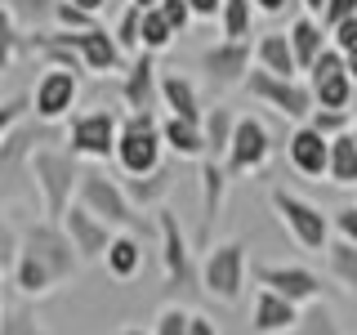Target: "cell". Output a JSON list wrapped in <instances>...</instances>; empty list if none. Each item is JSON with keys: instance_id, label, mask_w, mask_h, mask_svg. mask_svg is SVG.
Wrapping results in <instances>:
<instances>
[{"instance_id": "8fae6325", "label": "cell", "mask_w": 357, "mask_h": 335, "mask_svg": "<svg viewBox=\"0 0 357 335\" xmlns=\"http://www.w3.org/2000/svg\"><path fill=\"white\" fill-rule=\"evenodd\" d=\"M250 59H255L250 40H215V45H206V50L197 54V67L215 89H232V85H245Z\"/></svg>"}, {"instance_id": "3957f363", "label": "cell", "mask_w": 357, "mask_h": 335, "mask_svg": "<svg viewBox=\"0 0 357 335\" xmlns=\"http://www.w3.org/2000/svg\"><path fill=\"white\" fill-rule=\"evenodd\" d=\"M81 156L72 148H36L31 152V165H27V179L40 197V210L45 219L63 223V215L72 210L76 193H81Z\"/></svg>"}, {"instance_id": "7a4b0ae2", "label": "cell", "mask_w": 357, "mask_h": 335, "mask_svg": "<svg viewBox=\"0 0 357 335\" xmlns=\"http://www.w3.org/2000/svg\"><path fill=\"white\" fill-rule=\"evenodd\" d=\"M27 50H67L89 76H121L130 67V54L112 36V27H89V31H67V27H45L27 36Z\"/></svg>"}, {"instance_id": "9f6ffc18", "label": "cell", "mask_w": 357, "mask_h": 335, "mask_svg": "<svg viewBox=\"0 0 357 335\" xmlns=\"http://www.w3.org/2000/svg\"><path fill=\"white\" fill-rule=\"evenodd\" d=\"M0 318H5V308H0Z\"/></svg>"}, {"instance_id": "52a82bcc", "label": "cell", "mask_w": 357, "mask_h": 335, "mask_svg": "<svg viewBox=\"0 0 357 335\" xmlns=\"http://www.w3.org/2000/svg\"><path fill=\"white\" fill-rule=\"evenodd\" d=\"M245 277H250V264H245L241 241H215L201 260V290L219 304H241Z\"/></svg>"}, {"instance_id": "5b68a950", "label": "cell", "mask_w": 357, "mask_h": 335, "mask_svg": "<svg viewBox=\"0 0 357 335\" xmlns=\"http://www.w3.org/2000/svg\"><path fill=\"white\" fill-rule=\"evenodd\" d=\"M268 201H273V215L282 219V228L295 237V246H304L308 255H326V246L335 241L331 215H321L312 201H304L299 193H286V188H273Z\"/></svg>"}, {"instance_id": "b9f144b4", "label": "cell", "mask_w": 357, "mask_h": 335, "mask_svg": "<svg viewBox=\"0 0 357 335\" xmlns=\"http://www.w3.org/2000/svg\"><path fill=\"white\" fill-rule=\"evenodd\" d=\"M156 9L165 14V22H170V27L178 31V36H183V31H188V27L197 22V18H192V5H188V0H161Z\"/></svg>"}, {"instance_id": "30bf717a", "label": "cell", "mask_w": 357, "mask_h": 335, "mask_svg": "<svg viewBox=\"0 0 357 335\" xmlns=\"http://www.w3.org/2000/svg\"><path fill=\"white\" fill-rule=\"evenodd\" d=\"M76 98H81V72H72V67H45L36 76V89H31V117L40 126L72 121Z\"/></svg>"}, {"instance_id": "d590c367", "label": "cell", "mask_w": 357, "mask_h": 335, "mask_svg": "<svg viewBox=\"0 0 357 335\" xmlns=\"http://www.w3.org/2000/svg\"><path fill=\"white\" fill-rule=\"evenodd\" d=\"M353 107H312V117H308V126L317 130V134H326V139H340V134H349L353 130Z\"/></svg>"}, {"instance_id": "f546056e", "label": "cell", "mask_w": 357, "mask_h": 335, "mask_svg": "<svg viewBox=\"0 0 357 335\" xmlns=\"http://www.w3.org/2000/svg\"><path fill=\"white\" fill-rule=\"evenodd\" d=\"M126 193L139 210H161V197L170 193V170H156V174H143V179H126Z\"/></svg>"}, {"instance_id": "8992f818", "label": "cell", "mask_w": 357, "mask_h": 335, "mask_svg": "<svg viewBox=\"0 0 357 335\" xmlns=\"http://www.w3.org/2000/svg\"><path fill=\"white\" fill-rule=\"evenodd\" d=\"M241 89L255 98V103L273 107L277 117L295 121V126H304V121L312 117V107H317L308 81H299V76H277V72H264V67H255V72L245 76Z\"/></svg>"}, {"instance_id": "484cf974", "label": "cell", "mask_w": 357, "mask_h": 335, "mask_svg": "<svg viewBox=\"0 0 357 335\" xmlns=\"http://www.w3.org/2000/svg\"><path fill=\"white\" fill-rule=\"evenodd\" d=\"M326 273L340 282L344 295H353L357 299V246L353 241H344V237H335L326 246Z\"/></svg>"}, {"instance_id": "603a6c76", "label": "cell", "mask_w": 357, "mask_h": 335, "mask_svg": "<svg viewBox=\"0 0 357 335\" xmlns=\"http://www.w3.org/2000/svg\"><path fill=\"white\" fill-rule=\"evenodd\" d=\"M161 134H165V152H174L178 161H206V156H210L206 130H201L197 121L165 117V121H161Z\"/></svg>"}, {"instance_id": "ee69618b", "label": "cell", "mask_w": 357, "mask_h": 335, "mask_svg": "<svg viewBox=\"0 0 357 335\" xmlns=\"http://www.w3.org/2000/svg\"><path fill=\"white\" fill-rule=\"evenodd\" d=\"M331 223H335V237H344V241L357 246V206H340L331 215Z\"/></svg>"}, {"instance_id": "7dc6e473", "label": "cell", "mask_w": 357, "mask_h": 335, "mask_svg": "<svg viewBox=\"0 0 357 335\" xmlns=\"http://www.w3.org/2000/svg\"><path fill=\"white\" fill-rule=\"evenodd\" d=\"M255 9H259L264 18H282L286 9H290V0H255Z\"/></svg>"}, {"instance_id": "836d02e7", "label": "cell", "mask_w": 357, "mask_h": 335, "mask_svg": "<svg viewBox=\"0 0 357 335\" xmlns=\"http://www.w3.org/2000/svg\"><path fill=\"white\" fill-rule=\"evenodd\" d=\"M290 335H344V331H340V322H335V308L326 299H317V304H308L299 313V327Z\"/></svg>"}, {"instance_id": "4dcf8cb0", "label": "cell", "mask_w": 357, "mask_h": 335, "mask_svg": "<svg viewBox=\"0 0 357 335\" xmlns=\"http://www.w3.org/2000/svg\"><path fill=\"white\" fill-rule=\"evenodd\" d=\"M174 40H178V31L165 22L161 9H143V31H139V45H143V50H148V54H165Z\"/></svg>"}, {"instance_id": "8d00e7d4", "label": "cell", "mask_w": 357, "mask_h": 335, "mask_svg": "<svg viewBox=\"0 0 357 335\" xmlns=\"http://www.w3.org/2000/svg\"><path fill=\"white\" fill-rule=\"evenodd\" d=\"M188 331H192V308L183 304H165L152 322V335H188Z\"/></svg>"}, {"instance_id": "ac0fdd59", "label": "cell", "mask_w": 357, "mask_h": 335, "mask_svg": "<svg viewBox=\"0 0 357 335\" xmlns=\"http://www.w3.org/2000/svg\"><path fill=\"white\" fill-rule=\"evenodd\" d=\"M286 161H290V170L304 174V179H326V170H331V139L317 134L304 121V126H295L290 139H286Z\"/></svg>"}, {"instance_id": "5bb4252c", "label": "cell", "mask_w": 357, "mask_h": 335, "mask_svg": "<svg viewBox=\"0 0 357 335\" xmlns=\"http://www.w3.org/2000/svg\"><path fill=\"white\" fill-rule=\"evenodd\" d=\"M255 286H268L277 295H286L290 304L308 308L321 299V277L304 264H255Z\"/></svg>"}, {"instance_id": "d4e9b609", "label": "cell", "mask_w": 357, "mask_h": 335, "mask_svg": "<svg viewBox=\"0 0 357 335\" xmlns=\"http://www.w3.org/2000/svg\"><path fill=\"white\" fill-rule=\"evenodd\" d=\"M103 264H107V273L116 277V282L139 277V268H143V241L134 237V232H116L112 246H107V255H103Z\"/></svg>"}, {"instance_id": "c3c4849f", "label": "cell", "mask_w": 357, "mask_h": 335, "mask_svg": "<svg viewBox=\"0 0 357 335\" xmlns=\"http://www.w3.org/2000/svg\"><path fill=\"white\" fill-rule=\"evenodd\" d=\"M188 335H219V327L206 318V313H192V331H188Z\"/></svg>"}, {"instance_id": "f1b7e54d", "label": "cell", "mask_w": 357, "mask_h": 335, "mask_svg": "<svg viewBox=\"0 0 357 335\" xmlns=\"http://www.w3.org/2000/svg\"><path fill=\"white\" fill-rule=\"evenodd\" d=\"M255 0H223V14H219V31L223 40H250L255 31Z\"/></svg>"}, {"instance_id": "7c38bea8", "label": "cell", "mask_w": 357, "mask_h": 335, "mask_svg": "<svg viewBox=\"0 0 357 335\" xmlns=\"http://www.w3.org/2000/svg\"><path fill=\"white\" fill-rule=\"evenodd\" d=\"M273 161V134L259 117H237V134H232V148L223 156L228 174H259Z\"/></svg>"}, {"instance_id": "44dd1931", "label": "cell", "mask_w": 357, "mask_h": 335, "mask_svg": "<svg viewBox=\"0 0 357 335\" xmlns=\"http://www.w3.org/2000/svg\"><path fill=\"white\" fill-rule=\"evenodd\" d=\"M161 107H165V117H183V121H197V126L206 121L201 94L183 72H161Z\"/></svg>"}, {"instance_id": "816d5d0a", "label": "cell", "mask_w": 357, "mask_h": 335, "mask_svg": "<svg viewBox=\"0 0 357 335\" xmlns=\"http://www.w3.org/2000/svg\"><path fill=\"white\" fill-rule=\"evenodd\" d=\"M344 59H349V76H353V85H357V50H349Z\"/></svg>"}, {"instance_id": "d6986e66", "label": "cell", "mask_w": 357, "mask_h": 335, "mask_svg": "<svg viewBox=\"0 0 357 335\" xmlns=\"http://www.w3.org/2000/svg\"><path fill=\"white\" fill-rule=\"evenodd\" d=\"M299 304H290L286 295L268 286H255V304H250V331L255 335H290L299 327Z\"/></svg>"}, {"instance_id": "7bdbcfd3", "label": "cell", "mask_w": 357, "mask_h": 335, "mask_svg": "<svg viewBox=\"0 0 357 335\" xmlns=\"http://www.w3.org/2000/svg\"><path fill=\"white\" fill-rule=\"evenodd\" d=\"M349 18H357V0H331V5L321 9V27H326V31H335L340 22H349Z\"/></svg>"}, {"instance_id": "74e56055", "label": "cell", "mask_w": 357, "mask_h": 335, "mask_svg": "<svg viewBox=\"0 0 357 335\" xmlns=\"http://www.w3.org/2000/svg\"><path fill=\"white\" fill-rule=\"evenodd\" d=\"M54 27H67V31H89V27H103V18H98V14H89V9H81V5H72V0H59Z\"/></svg>"}, {"instance_id": "f6af8a7d", "label": "cell", "mask_w": 357, "mask_h": 335, "mask_svg": "<svg viewBox=\"0 0 357 335\" xmlns=\"http://www.w3.org/2000/svg\"><path fill=\"white\" fill-rule=\"evenodd\" d=\"M331 45H335V50H344V54H349V50H357V18L340 22V27L331 31Z\"/></svg>"}, {"instance_id": "9a60e30c", "label": "cell", "mask_w": 357, "mask_h": 335, "mask_svg": "<svg viewBox=\"0 0 357 335\" xmlns=\"http://www.w3.org/2000/svg\"><path fill=\"white\" fill-rule=\"evenodd\" d=\"M156 237H161V264H165V282L170 286H188L192 282V246L188 232L178 228L174 210H156Z\"/></svg>"}, {"instance_id": "2e32d148", "label": "cell", "mask_w": 357, "mask_h": 335, "mask_svg": "<svg viewBox=\"0 0 357 335\" xmlns=\"http://www.w3.org/2000/svg\"><path fill=\"white\" fill-rule=\"evenodd\" d=\"M63 228H67V237H72V246L81 251L85 264L103 260L107 246H112V237H116V228H112L107 219H98L94 210H85L81 201H72V210L63 215Z\"/></svg>"}, {"instance_id": "f5cc1de1", "label": "cell", "mask_w": 357, "mask_h": 335, "mask_svg": "<svg viewBox=\"0 0 357 335\" xmlns=\"http://www.w3.org/2000/svg\"><path fill=\"white\" fill-rule=\"evenodd\" d=\"M134 5H139V9H156V5H161V0H134Z\"/></svg>"}, {"instance_id": "cb8c5ba5", "label": "cell", "mask_w": 357, "mask_h": 335, "mask_svg": "<svg viewBox=\"0 0 357 335\" xmlns=\"http://www.w3.org/2000/svg\"><path fill=\"white\" fill-rule=\"evenodd\" d=\"M286 31H290V45H295V59H299V67H304V76H308V67L331 50V31L321 27V18H312V14H299Z\"/></svg>"}, {"instance_id": "9c48e42d", "label": "cell", "mask_w": 357, "mask_h": 335, "mask_svg": "<svg viewBox=\"0 0 357 335\" xmlns=\"http://www.w3.org/2000/svg\"><path fill=\"white\" fill-rule=\"evenodd\" d=\"M121 139V117L112 107H89L67 121V148L81 161H112Z\"/></svg>"}, {"instance_id": "e575fe53", "label": "cell", "mask_w": 357, "mask_h": 335, "mask_svg": "<svg viewBox=\"0 0 357 335\" xmlns=\"http://www.w3.org/2000/svg\"><path fill=\"white\" fill-rule=\"evenodd\" d=\"M139 31H143V9L130 0V5H121V18H116V27H112V36L121 40V50H126L130 59H134V54H143Z\"/></svg>"}, {"instance_id": "d6a6232c", "label": "cell", "mask_w": 357, "mask_h": 335, "mask_svg": "<svg viewBox=\"0 0 357 335\" xmlns=\"http://www.w3.org/2000/svg\"><path fill=\"white\" fill-rule=\"evenodd\" d=\"M22 50H27V36H22L18 18L9 14V5L0 0V72H9V63H14Z\"/></svg>"}, {"instance_id": "1f68e13d", "label": "cell", "mask_w": 357, "mask_h": 335, "mask_svg": "<svg viewBox=\"0 0 357 335\" xmlns=\"http://www.w3.org/2000/svg\"><path fill=\"white\" fill-rule=\"evenodd\" d=\"M5 5L18 18V27H27V31H45L54 22V14H59V0H5Z\"/></svg>"}, {"instance_id": "ba28073f", "label": "cell", "mask_w": 357, "mask_h": 335, "mask_svg": "<svg viewBox=\"0 0 357 335\" xmlns=\"http://www.w3.org/2000/svg\"><path fill=\"white\" fill-rule=\"evenodd\" d=\"M76 201H81L85 210H94L98 219H107L116 232H134L143 223L139 206H134L130 193H126V179H107L103 170H85L81 174V193H76Z\"/></svg>"}, {"instance_id": "ffe728a7", "label": "cell", "mask_w": 357, "mask_h": 335, "mask_svg": "<svg viewBox=\"0 0 357 335\" xmlns=\"http://www.w3.org/2000/svg\"><path fill=\"white\" fill-rule=\"evenodd\" d=\"M201 170V232H197V241L210 251V232H215V223L223 215V193H228V165L219 161V156H206V161H197Z\"/></svg>"}, {"instance_id": "7402d4cb", "label": "cell", "mask_w": 357, "mask_h": 335, "mask_svg": "<svg viewBox=\"0 0 357 335\" xmlns=\"http://www.w3.org/2000/svg\"><path fill=\"white\" fill-rule=\"evenodd\" d=\"M255 67L277 76H304V67L295 59V45H290V31H264L255 40Z\"/></svg>"}, {"instance_id": "11a10c76", "label": "cell", "mask_w": 357, "mask_h": 335, "mask_svg": "<svg viewBox=\"0 0 357 335\" xmlns=\"http://www.w3.org/2000/svg\"><path fill=\"white\" fill-rule=\"evenodd\" d=\"M353 139H357V121H353Z\"/></svg>"}, {"instance_id": "6da1fadb", "label": "cell", "mask_w": 357, "mask_h": 335, "mask_svg": "<svg viewBox=\"0 0 357 335\" xmlns=\"http://www.w3.org/2000/svg\"><path fill=\"white\" fill-rule=\"evenodd\" d=\"M81 251L72 246L63 223L54 219H36L27 232H22V251L14 260V286L22 295H50L54 286H63L67 277H76L81 268Z\"/></svg>"}, {"instance_id": "4fadbf2b", "label": "cell", "mask_w": 357, "mask_h": 335, "mask_svg": "<svg viewBox=\"0 0 357 335\" xmlns=\"http://www.w3.org/2000/svg\"><path fill=\"white\" fill-rule=\"evenodd\" d=\"M308 85H312V98H317V107H353V76H349V59H344V50H331L321 54L317 63L308 67Z\"/></svg>"}, {"instance_id": "83f0119b", "label": "cell", "mask_w": 357, "mask_h": 335, "mask_svg": "<svg viewBox=\"0 0 357 335\" xmlns=\"http://www.w3.org/2000/svg\"><path fill=\"white\" fill-rule=\"evenodd\" d=\"M201 130H206V143H210V156H228V148H232V134H237V117H232L223 103H215L206 112V121H201Z\"/></svg>"}, {"instance_id": "277c9868", "label": "cell", "mask_w": 357, "mask_h": 335, "mask_svg": "<svg viewBox=\"0 0 357 335\" xmlns=\"http://www.w3.org/2000/svg\"><path fill=\"white\" fill-rule=\"evenodd\" d=\"M161 156H165V134L161 121L152 112H126L121 117V139H116V170L126 179H143L161 170Z\"/></svg>"}, {"instance_id": "ab89813d", "label": "cell", "mask_w": 357, "mask_h": 335, "mask_svg": "<svg viewBox=\"0 0 357 335\" xmlns=\"http://www.w3.org/2000/svg\"><path fill=\"white\" fill-rule=\"evenodd\" d=\"M18 251H22V232H14V223H9V215H5V206H0V273H9V268H14Z\"/></svg>"}, {"instance_id": "e0dca14e", "label": "cell", "mask_w": 357, "mask_h": 335, "mask_svg": "<svg viewBox=\"0 0 357 335\" xmlns=\"http://www.w3.org/2000/svg\"><path fill=\"white\" fill-rule=\"evenodd\" d=\"M121 103L126 112H152V103H161V72H156V54H134L130 67L121 72Z\"/></svg>"}, {"instance_id": "f907efd6", "label": "cell", "mask_w": 357, "mask_h": 335, "mask_svg": "<svg viewBox=\"0 0 357 335\" xmlns=\"http://www.w3.org/2000/svg\"><path fill=\"white\" fill-rule=\"evenodd\" d=\"M299 5H304V14H312V18H321V9H326L331 0H299Z\"/></svg>"}, {"instance_id": "bcb514c9", "label": "cell", "mask_w": 357, "mask_h": 335, "mask_svg": "<svg viewBox=\"0 0 357 335\" xmlns=\"http://www.w3.org/2000/svg\"><path fill=\"white\" fill-rule=\"evenodd\" d=\"M188 5H192L197 22H219V14H223V0H188Z\"/></svg>"}, {"instance_id": "f35d334b", "label": "cell", "mask_w": 357, "mask_h": 335, "mask_svg": "<svg viewBox=\"0 0 357 335\" xmlns=\"http://www.w3.org/2000/svg\"><path fill=\"white\" fill-rule=\"evenodd\" d=\"M27 112H31V94H18V98H5V103H0V143L27 121Z\"/></svg>"}, {"instance_id": "db71d44e", "label": "cell", "mask_w": 357, "mask_h": 335, "mask_svg": "<svg viewBox=\"0 0 357 335\" xmlns=\"http://www.w3.org/2000/svg\"><path fill=\"white\" fill-rule=\"evenodd\" d=\"M121 335H143V331H134V327H130V331H121Z\"/></svg>"}, {"instance_id": "681fc988", "label": "cell", "mask_w": 357, "mask_h": 335, "mask_svg": "<svg viewBox=\"0 0 357 335\" xmlns=\"http://www.w3.org/2000/svg\"><path fill=\"white\" fill-rule=\"evenodd\" d=\"M72 5H81V9H89V14H98V18H103L107 9H112V0H72Z\"/></svg>"}, {"instance_id": "4316f807", "label": "cell", "mask_w": 357, "mask_h": 335, "mask_svg": "<svg viewBox=\"0 0 357 335\" xmlns=\"http://www.w3.org/2000/svg\"><path fill=\"white\" fill-rule=\"evenodd\" d=\"M326 179L335 188H357V139L353 130L340 134V139H331V170Z\"/></svg>"}, {"instance_id": "60d3db41", "label": "cell", "mask_w": 357, "mask_h": 335, "mask_svg": "<svg viewBox=\"0 0 357 335\" xmlns=\"http://www.w3.org/2000/svg\"><path fill=\"white\" fill-rule=\"evenodd\" d=\"M0 335H50V331H45L27 308H5V318H0Z\"/></svg>"}]
</instances>
